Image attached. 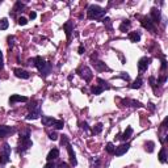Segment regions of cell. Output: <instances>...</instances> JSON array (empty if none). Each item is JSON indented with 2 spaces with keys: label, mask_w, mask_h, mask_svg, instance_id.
Here are the masks:
<instances>
[{
  "label": "cell",
  "mask_w": 168,
  "mask_h": 168,
  "mask_svg": "<svg viewBox=\"0 0 168 168\" xmlns=\"http://www.w3.org/2000/svg\"><path fill=\"white\" fill-rule=\"evenodd\" d=\"M41 121H42V125L44 126H53L54 124H55L56 120L53 118V117H47V116H42V118H41Z\"/></svg>",
  "instance_id": "14"
},
{
  "label": "cell",
  "mask_w": 168,
  "mask_h": 168,
  "mask_svg": "<svg viewBox=\"0 0 168 168\" xmlns=\"http://www.w3.org/2000/svg\"><path fill=\"white\" fill-rule=\"evenodd\" d=\"M142 83H143V81H142V79L138 78L137 80H134V83L130 85V88H133V89H138V88L142 87Z\"/></svg>",
  "instance_id": "22"
},
{
  "label": "cell",
  "mask_w": 168,
  "mask_h": 168,
  "mask_svg": "<svg viewBox=\"0 0 168 168\" xmlns=\"http://www.w3.org/2000/svg\"><path fill=\"white\" fill-rule=\"evenodd\" d=\"M167 69V62H165V59L162 60V70H165Z\"/></svg>",
  "instance_id": "42"
},
{
  "label": "cell",
  "mask_w": 168,
  "mask_h": 168,
  "mask_svg": "<svg viewBox=\"0 0 168 168\" xmlns=\"http://www.w3.org/2000/svg\"><path fill=\"white\" fill-rule=\"evenodd\" d=\"M93 65H95V67H96V70H99V71H109L108 66L103 62H96V63H93Z\"/></svg>",
  "instance_id": "20"
},
{
  "label": "cell",
  "mask_w": 168,
  "mask_h": 168,
  "mask_svg": "<svg viewBox=\"0 0 168 168\" xmlns=\"http://www.w3.org/2000/svg\"><path fill=\"white\" fill-rule=\"evenodd\" d=\"M81 128H83L85 131H88V125H87V122H83V124H81Z\"/></svg>",
  "instance_id": "43"
},
{
  "label": "cell",
  "mask_w": 168,
  "mask_h": 168,
  "mask_svg": "<svg viewBox=\"0 0 168 168\" xmlns=\"http://www.w3.org/2000/svg\"><path fill=\"white\" fill-rule=\"evenodd\" d=\"M53 126L56 129V130H60V129H63V126H65V122H63L62 120H56L55 124H54Z\"/></svg>",
  "instance_id": "27"
},
{
  "label": "cell",
  "mask_w": 168,
  "mask_h": 168,
  "mask_svg": "<svg viewBox=\"0 0 168 168\" xmlns=\"http://www.w3.org/2000/svg\"><path fill=\"white\" fill-rule=\"evenodd\" d=\"M150 83H151V85L155 88V78H154V76H151V78H150Z\"/></svg>",
  "instance_id": "41"
},
{
  "label": "cell",
  "mask_w": 168,
  "mask_h": 168,
  "mask_svg": "<svg viewBox=\"0 0 168 168\" xmlns=\"http://www.w3.org/2000/svg\"><path fill=\"white\" fill-rule=\"evenodd\" d=\"M22 9H24V4H22L21 1H17V3L15 4L13 12H22Z\"/></svg>",
  "instance_id": "25"
},
{
  "label": "cell",
  "mask_w": 168,
  "mask_h": 168,
  "mask_svg": "<svg viewBox=\"0 0 168 168\" xmlns=\"http://www.w3.org/2000/svg\"><path fill=\"white\" fill-rule=\"evenodd\" d=\"M121 76L125 79V80H129V75H126V72H122V75H121Z\"/></svg>",
  "instance_id": "44"
},
{
  "label": "cell",
  "mask_w": 168,
  "mask_h": 168,
  "mask_svg": "<svg viewBox=\"0 0 168 168\" xmlns=\"http://www.w3.org/2000/svg\"><path fill=\"white\" fill-rule=\"evenodd\" d=\"M165 80H167V78H165V76H163V78H160V80H159V81H160V83H164Z\"/></svg>",
  "instance_id": "47"
},
{
  "label": "cell",
  "mask_w": 168,
  "mask_h": 168,
  "mask_svg": "<svg viewBox=\"0 0 168 168\" xmlns=\"http://www.w3.org/2000/svg\"><path fill=\"white\" fill-rule=\"evenodd\" d=\"M97 81H99V83L103 85V88H106V89H109V85H106L108 83H106L105 80H103V79H100V78H99V79H97Z\"/></svg>",
  "instance_id": "32"
},
{
  "label": "cell",
  "mask_w": 168,
  "mask_h": 168,
  "mask_svg": "<svg viewBox=\"0 0 168 168\" xmlns=\"http://www.w3.org/2000/svg\"><path fill=\"white\" fill-rule=\"evenodd\" d=\"M44 168H55V164H54L53 162H47V164L45 165Z\"/></svg>",
  "instance_id": "39"
},
{
  "label": "cell",
  "mask_w": 168,
  "mask_h": 168,
  "mask_svg": "<svg viewBox=\"0 0 168 168\" xmlns=\"http://www.w3.org/2000/svg\"><path fill=\"white\" fill-rule=\"evenodd\" d=\"M58 156H59V150H58V149H53L49 153V155H47L46 159H47V162H53V160L58 159Z\"/></svg>",
  "instance_id": "16"
},
{
  "label": "cell",
  "mask_w": 168,
  "mask_h": 168,
  "mask_svg": "<svg viewBox=\"0 0 168 168\" xmlns=\"http://www.w3.org/2000/svg\"><path fill=\"white\" fill-rule=\"evenodd\" d=\"M129 26H130V21H129V20H125V21L121 24V26H120V30H121V32H126L129 29Z\"/></svg>",
  "instance_id": "23"
},
{
  "label": "cell",
  "mask_w": 168,
  "mask_h": 168,
  "mask_svg": "<svg viewBox=\"0 0 168 168\" xmlns=\"http://www.w3.org/2000/svg\"><path fill=\"white\" fill-rule=\"evenodd\" d=\"M34 66L38 69V71L41 72V75H44L45 78H46L47 75L50 74L51 71V65L49 62H46L45 59H42L41 56H36L34 58Z\"/></svg>",
  "instance_id": "2"
},
{
  "label": "cell",
  "mask_w": 168,
  "mask_h": 168,
  "mask_svg": "<svg viewBox=\"0 0 168 168\" xmlns=\"http://www.w3.org/2000/svg\"><path fill=\"white\" fill-rule=\"evenodd\" d=\"M105 12H106V11L104 9V8L92 4V5L88 7L87 16H88V19H91V20H96V19H101V17L105 15Z\"/></svg>",
  "instance_id": "3"
},
{
  "label": "cell",
  "mask_w": 168,
  "mask_h": 168,
  "mask_svg": "<svg viewBox=\"0 0 168 168\" xmlns=\"http://www.w3.org/2000/svg\"><path fill=\"white\" fill-rule=\"evenodd\" d=\"M49 138L51 140H56V139H58V134H56V133H50L49 134Z\"/></svg>",
  "instance_id": "34"
},
{
  "label": "cell",
  "mask_w": 168,
  "mask_h": 168,
  "mask_svg": "<svg viewBox=\"0 0 168 168\" xmlns=\"http://www.w3.org/2000/svg\"><path fill=\"white\" fill-rule=\"evenodd\" d=\"M149 108L151 109V110H155V106H154V104H153V103H150V104H149Z\"/></svg>",
  "instance_id": "45"
},
{
  "label": "cell",
  "mask_w": 168,
  "mask_h": 168,
  "mask_svg": "<svg viewBox=\"0 0 168 168\" xmlns=\"http://www.w3.org/2000/svg\"><path fill=\"white\" fill-rule=\"evenodd\" d=\"M30 131L25 130L24 133H20V146H19V153H25L28 149H30L33 146V142L29 138Z\"/></svg>",
  "instance_id": "1"
},
{
  "label": "cell",
  "mask_w": 168,
  "mask_h": 168,
  "mask_svg": "<svg viewBox=\"0 0 168 168\" xmlns=\"http://www.w3.org/2000/svg\"><path fill=\"white\" fill-rule=\"evenodd\" d=\"M101 130H103V124H97V125H95V128H93V134H99V133H101Z\"/></svg>",
  "instance_id": "29"
},
{
  "label": "cell",
  "mask_w": 168,
  "mask_h": 168,
  "mask_svg": "<svg viewBox=\"0 0 168 168\" xmlns=\"http://www.w3.org/2000/svg\"><path fill=\"white\" fill-rule=\"evenodd\" d=\"M15 133V129L11 128V126H5V125H1L0 126V138H4L9 134H13Z\"/></svg>",
  "instance_id": "9"
},
{
  "label": "cell",
  "mask_w": 168,
  "mask_h": 168,
  "mask_svg": "<svg viewBox=\"0 0 168 168\" xmlns=\"http://www.w3.org/2000/svg\"><path fill=\"white\" fill-rule=\"evenodd\" d=\"M140 24H142V26H143L144 29H149V30H154V29H155V26H154L153 20L150 19L149 16L143 17V19H142V21H140Z\"/></svg>",
  "instance_id": "8"
},
{
  "label": "cell",
  "mask_w": 168,
  "mask_h": 168,
  "mask_svg": "<svg viewBox=\"0 0 168 168\" xmlns=\"http://www.w3.org/2000/svg\"><path fill=\"white\" fill-rule=\"evenodd\" d=\"M63 29L66 30V36H67V38L71 37V33H72V29H74V25H72V22H66L65 25H63Z\"/></svg>",
  "instance_id": "18"
},
{
  "label": "cell",
  "mask_w": 168,
  "mask_h": 168,
  "mask_svg": "<svg viewBox=\"0 0 168 168\" xmlns=\"http://www.w3.org/2000/svg\"><path fill=\"white\" fill-rule=\"evenodd\" d=\"M29 17H30V20H34L36 17H37V13H36V12H30V15H29Z\"/></svg>",
  "instance_id": "40"
},
{
  "label": "cell",
  "mask_w": 168,
  "mask_h": 168,
  "mask_svg": "<svg viewBox=\"0 0 168 168\" xmlns=\"http://www.w3.org/2000/svg\"><path fill=\"white\" fill-rule=\"evenodd\" d=\"M83 53H84V47L80 46V47H79V54H83Z\"/></svg>",
  "instance_id": "46"
},
{
  "label": "cell",
  "mask_w": 168,
  "mask_h": 168,
  "mask_svg": "<svg viewBox=\"0 0 168 168\" xmlns=\"http://www.w3.org/2000/svg\"><path fill=\"white\" fill-rule=\"evenodd\" d=\"M104 24H105L106 26H108V29L112 28V25H110V19H108V17H106L105 20H104Z\"/></svg>",
  "instance_id": "38"
},
{
  "label": "cell",
  "mask_w": 168,
  "mask_h": 168,
  "mask_svg": "<svg viewBox=\"0 0 168 168\" xmlns=\"http://www.w3.org/2000/svg\"><path fill=\"white\" fill-rule=\"evenodd\" d=\"M159 160L160 163H165L167 162V156H165V149H163L160 153H159Z\"/></svg>",
  "instance_id": "26"
},
{
  "label": "cell",
  "mask_w": 168,
  "mask_h": 168,
  "mask_svg": "<svg viewBox=\"0 0 168 168\" xmlns=\"http://www.w3.org/2000/svg\"><path fill=\"white\" fill-rule=\"evenodd\" d=\"M13 44H15V37H8V45H9V47H13Z\"/></svg>",
  "instance_id": "36"
},
{
  "label": "cell",
  "mask_w": 168,
  "mask_h": 168,
  "mask_svg": "<svg viewBox=\"0 0 168 168\" xmlns=\"http://www.w3.org/2000/svg\"><path fill=\"white\" fill-rule=\"evenodd\" d=\"M8 25H9L8 20H7V19H1V20H0V30H5V29L8 28Z\"/></svg>",
  "instance_id": "24"
},
{
  "label": "cell",
  "mask_w": 168,
  "mask_h": 168,
  "mask_svg": "<svg viewBox=\"0 0 168 168\" xmlns=\"http://www.w3.org/2000/svg\"><path fill=\"white\" fill-rule=\"evenodd\" d=\"M150 62H151V58H147V56H143V58H140L139 62H138V70H139V72H143L147 70V67H149Z\"/></svg>",
  "instance_id": "6"
},
{
  "label": "cell",
  "mask_w": 168,
  "mask_h": 168,
  "mask_svg": "<svg viewBox=\"0 0 168 168\" xmlns=\"http://www.w3.org/2000/svg\"><path fill=\"white\" fill-rule=\"evenodd\" d=\"M130 104H131V106H134V108H138V106H140V103H139V101H135V100H131Z\"/></svg>",
  "instance_id": "35"
},
{
  "label": "cell",
  "mask_w": 168,
  "mask_h": 168,
  "mask_svg": "<svg viewBox=\"0 0 168 168\" xmlns=\"http://www.w3.org/2000/svg\"><path fill=\"white\" fill-rule=\"evenodd\" d=\"M15 75L17 78H21V79H29L30 78V74L28 71H25V70H21V69H15Z\"/></svg>",
  "instance_id": "12"
},
{
  "label": "cell",
  "mask_w": 168,
  "mask_h": 168,
  "mask_svg": "<svg viewBox=\"0 0 168 168\" xmlns=\"http://www.w3.org/2000/svg\"><path fill=\"white\" fill-rule=\"evenodd\" d=\"M129 38H130L131 42H139L140 33L139 32H131V33H129Z\"/></svg>",
  "instance_id": "19"
},
{
  "label": "cell",
  "mask_w": 168,
  "mask_h": 168,
  "mask_svg": "<svg viewBox=\"0 0 168 168\" xmlns=\"http://www.w3.org/2000/svg\"><path fill=\"white\" fill-rule=\"evenodd\" d=\"M41 116V105L40 103H34V105L30 106V113L26 116V120H37Z\"/></svg>",
  "instance_id": "5"
},
{
  "label": "cell",
  "mask_w": 168,
  "mask_h": 168,
  "mask_svg": "<svg viewBox=\"0 0 168 168\" xmlns=\"http://www.w3.org/2000/svg\"><path fill=\"white\" fill-rule=\"evenodd\" d=\"M103 91H104V88L100 87V85H95V87H92V93L93 95H100Z\"/></svg>",
  "instance_id": "28"
},
{
  "label": "cell",
  "mask_w": 168,
  "mask_h": 168,
  "mask_svg": "<svg viewBox=\"0 0 168 168\" xmlns=\"http://www.w3.org/2000/svg\"><path fill=\"white\" fill-rule=\"evenodd\" d=\"M60 137H62V138H60V144H62V146H63V144H65V146H67V144H69V138L66 137V135H60Z\"/></svg>",
  "instance_id": "31"
},
{
  "label": "cell",
  "mask_w": 168,
  "mask_h": 168,
  "mask_svg": "<svg viewBox=\"0 0 168 168\" xmlns=\"http://www.w3.org/2000/svg\"><path fill=\"white\" fill-rule=\"evenodd\" d=\"M129 149H130V144L129 143H122V144H120L118 147H116L114 154L117 156H122V155H125V154L128 153Z\"/></svg>",
  "instance_id": "7"
},
{
  "label": "cell",
  "mask_w": 168,
  "mask_h": 168,
  "mask_svg": "<svg viewBox=\"0 0 168 168\" xmlns=\"http://www.w3.org/2000/svg\"><path fill=\"white\" fill-rule=\"evenodd\" d=\"M3 54H1V50H0V71L3 70V67H4V65H3Z\"/></svg>",
  "instance_id": "37"
},
{
  "label": "cell",
  "mask_w": 168,
  "mask_h": 168,
  "mask_svg": "<svg viewBox=\"0 0 168 168\" xmlns=\"http://www.w3.org/2000/svg\"><path fill=\"white\" fill-rule=\"evenodd\" d=\"M105 150H106V153L108 154H110V155H114V151H116V147H114V144L113 143H106V146H105Z\"/></svg>",
  "instance_id": "21"
},
{
  "label": "cell",
  "mask_w": 168,
  "mask_h": 168,
  "mask_svg": "<svg viewBox=\"0 0 168 168\" xmlns=\"http://www.w3.org/2000/svg\"><path fill=\"white\" fill-rule=\"evenodd\" d=\"M60 168H69V165L66 164V163H62V164H60Z\"/></svg>",
  "instance_id": "48"
},
{
  "label": "cell",
  "mask_w": 168,
  "mask_h": 168,
  "mask_svg": "<svg viewBox=\"0 0 168 168\" xmlns=\"http://www.w3.org/2000/svg\"><path fill=\"white\" fill-rule=\"evenodd\" d=\"M150 19L153 20V22L155 24V22H159L160 21V11L156 9V8H153L151 9V17Z\"/></svg>",
  "instance_id": "15"
},
{
  "label": "cell",
  "mask_w": 168,
  "mask_h": 168,
  "mask_svg": "<svg viewBox=\"0 0 168 168\" xmlns=\"http://www.w3.org/2000/svg\"><path fill=\"white\" fill-rule=\"evenodd\" d=\"M131 135H133V129L129 126V128H126V130L124 131V134H118V135H117V139H122L126 142L128 139L131 138Z\"/></svg>",
  "instance_id": "11"
},
{
  "label": "cell",
  "mask_w": 168,
  "mask_h": 168,
  "mask_svg": "<svg viewBox=\"0 0 168 168\" xmlns=\"http://www.w3.org/2000/svg\"><path fill=\"white\" fill-rule=\"evenodd\" d=\"M78 72H80L81 78H84L85 81H91V79H92V71H91L88 67H83V69L79 70Z\"/></svg>",
  "instance_id": "10"
},
{
  "label": "cell",
  "mask_w": 168,
  "mask_h": 168,
  "mask_svg": "<svg viewBox=\"0 0 168 168\" xmlns=\"http://www.w3.org/2000/svg\"><path fill=\"white\" fill-rule=\"evenodd\" d=\"M19 24L20 25H26L28 24V19H25V17H19Z\"/></svg>",
  "instance_id": "33"
},
{
  "label": "cell",
  "mask_w": 168,
  "mask_h": 168,
  "mask_svg": "<svg viewBox=\"0 0 168 168\" xmlns=\"http://www.w3.org/2000/svg\"><path fill=\"white\" fill-rule=\"evenodd\" d=\"M154 146H155V143H154V142H147V143H146V150L149 151V153H153V151H154Z\"/></svg>",
  "instance_id": "30"
},
{
  "label": "cell",
  "mask_w": 168,
  "mask_h": 168,
  "mask_svg": "<svg viewBox=\"0 0 168 168\" xmlns=\"http://www.w3.org/2000/svg\"><path fill=\"white\" fill-rule=\"evenodd\" d=\"M67 151H69V156H70V162H71V165H76L78 164V160H76V158H75V153H74V150H72L71 144H67Z\"/></svg>",
  "instance_id": "13"
},
{
  "label": "cell",
  "mask_w": 168,
  "mask_h": 168,
  "mask_svg": "<svg viewBox=\"0 0 168 168\" xmlns=\"http://www.w3.org/2000/svg\"><path fill=\"white\" fill-rule=\"evenodd\" d=\"M9 158H11V147L8 143H4L3 149H1V154H0V163L5 164V163L9 162Z\"/></svg>",
  "instance_id": "4"
},
{
  "label": "cell",
  "mask_w": 168,
  "mask_h": 168,
  "mask_svg": "<svg viewBox=\"0 0 168 168\" xmlns=\"http://www.w3.org/2000/svg\"><path fill=\"white\" fill-rule=\"evenodd\" d=\"M17 101H22V103H25V101H28V97L20 96V95H12V96L9 97V103L11 104L17 103Z\"/></svg>",
  "instance_id": "17"
}]
</instances>
